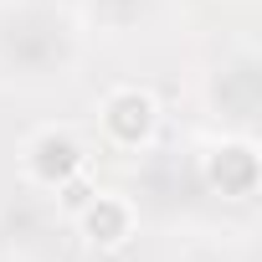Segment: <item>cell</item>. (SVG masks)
Listing matches in <instances>:
<instances>
[{
	"mask_svg": "<svg viewBox=\"0 0 262 262\" xmlns=\"http://www.w3.org/2000/svg\"><path fill=\"white\" fill-rule=\"evenodd\" d=\"M82 62V31L72 11L52 0H6L0 6V77L47 88L67 82Z\"/></svg>",
	"mask_w": 262,
	"mask_h": 262,
	"instance_id": "1",
	"label": "cell"
},
{
	"mask_svg": "<svg viewBox=\"0 0 262 262\" xmlns=\"http://www.w3.org/2000/svg\"><path fill=\"white\" fill-rule=\"evenodd\" d=\"M160 118H165V113H160V98H155L149 88H113V93H103V103H98V134H103V144L118 149V155H139V149L155 144Z\"/></svg>",
	"mask_w": 262,
	"mask_h": 262,
	"instance_id": "2",
	"label": "cell"
},
{
	"mask_svg": "<svg viewBox=\"0 0 262 262\" xmlns=\"http://www.w3.org/2000/svg\"><path fill=\"white\" fill-rule=\"evenodd\" d=\"M88 170V144L67 128H36V134L21 144V175L41 190H67L72 180H82Z\"/></svg>",
	"mask_w": 262,
	"mask_h": 262,
	"instance_id": "3",
	"label": "cell"
},
{
	"mask_svg": "<svg viewBox=\"0 0 262 262\" xmlns=\"http://www.w3.org/2000/svg\"><path fill=\"white\" fill-rule=\"evenodd\" d=\"M201 175H206V185L221 201H252L257 180H262V160H257L252 134H231V139L211 144L206 160H201Z\"/></svg>",
	"mask_w": 262,
	"mask_h": 262,
	"instance_id": "4",
	"label": "cell"
},
{
	"mask_svg": "<svg viewBox=\"0 0 262 262\" xmlns=\"http://www.w3.org/2000/svg\"><path fill=\"white\" fill-rule=\"evenodd\" d=\"M72 221H77V231H82L88 247H98V252H118L128 236H134L139 211H134V201L118 195V190H88V195L72 206Z\"/></svg>",
	"mask_w": 262,
	"mask_h": 262,
	"instance_id": "5",
	"label": "cell"
},
{
	"mask_svg": "<svg viewBox=\"0 0 262 262\" xmlns=\"http://www.w3.org/2000/svg\"><path fill=\"white\" fill-rule=\"evenodd\" d=\"M211 103H216V118H226L236 134H247L257 108H262V82H257V57L252 52H236L231 62H221L216 82H211Z\"/></svg>",
	"mask_w": 262,
	"mask_h": 262,
	"instance_id": "6",
	"label": "cell"
}]
</instances>
